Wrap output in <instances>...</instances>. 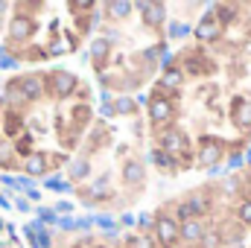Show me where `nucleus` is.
Returning <instances> with one entry per match:
<instances>
[{
  "instance_id": "nucleus-1",
  "label": "nucleus",
  "mask_w": 251,
  "mask_h": 248,
  "mask_svg": "<svg viewBox=\"0 0 251 248\" xmlns=\"http://www.w3.org/2000/svg\"><path fill=\"white\" fill-rule=\"evenodd\" d=\"M161 149H164L170 158H176V161H184V167L190 164L187 158H184V155H187V134H184V131H178V128H170V131H164V137H161Z\"/></svg>"
},
{
  "instance_id": "nucleus-2",
  "label": "nucleus",
  "mask_w": 251,
  "mask_h": 248,
  "mask_svg": "<svg viewBox=\"0 0 251 248\" xmlns=\"http://www.w3.org/2000/svg\"><path fill=\"white\" fill-rule=\"evenodd\" d=\"M155 237H158L161 248H173L181 240V225L173 216H158L155 219Z\"/></svg>"
},
{
  "instance_id": "nucleus-3",
  "label": "nucleus",
  "mask_w": 251,
  "mask_h": 248,
  "mask_svg": "<svg viewBox=\"0 0 251 248\" xmlns=\"http://www.w3.org/2000/svg\"><path fill=\"white\" fill-rule=\"evenodd\" d=\"M149 120L155 125H164L173 120V102L167 99V97H161V94H155L152 99H149Z\"/></svg>"
},
{
  "instance_id": "nucleus-4",
  "label": "nucleus",
  "mask_w": 251,
  "mask_h": 248,
  "mask_svg": "<svg viewBox=\"0 0 251 248\" xmlns=\"http://www.w3.org/2000/svg\"><path fill=\"white\" fill-rule=\"evenodd\" d=\"M35 35V21H29L26 15H15L9 24V38L12 41H26Z\"/></svg>"
},
{
  "instance_id": "nucleus-5",
  "label": "nucleus",
  "mask_w": 251,
  "mask_h": 248,
  "mask_svg": "<svg viewBox=\"0 0 251 248\" xmlns=\"http://www.w3.org/2000/svg\"><path fill=\"white\" fill-rule=\"evenodd\" d=\"M219 158H222V143H219L216 137H201V146H199V164H201V167H213Z\"/></svg>"
},
{
  "instance_id": "nucleus-6",
  "label": "nucleus",
  "mask_w": 251,
  "mask_h": 248,
  "mask_svg": "<svg viewBox=\"0 0 251 248\" xmlns=\"http://www.w3.org/2000/svg\"><path fill=\"white\" fill-rule=\"evenodd\" d=\"M73 88H76V76L73 73H64V70H56V73H50V91L64 99L67 94H73Z\"/></svg>"
},
{
  "instance_id": "nucleus-7",
  "label": "nucleus",
  "mask_w": 251,
  "mask_h": 248,
  "mask_svg": "<svg viewBox=\"0 0 251 248\" xmlns=\"http://www.w3.org/2000/svg\"><path fill=\"white\" fill-rule=\"evenodd\" d=\"M219 35H222V24H219V18L204 15V18L199 21V26H196V38H199V41H216Z\"/></svg>"
},
{
  "instance_id": "nucleus-8",
  "label": "nucleus",
  "mask_w": 251,
  "mask_h": 248,
  "mask_svg": "<svg viewBox=\"0 0 251 248\" xmlns=\"http://www.w3.org/2000/svg\"><path fill=\"white\" fill-rule=\"evenodd\" d=\"M18 82H21V94H24L26 102L41 99V94H44V88H47L41 76H24V79H18Z\"/></svg>"
},
{
  "instance_id": "nucleus-9",
  "label": "nucleus",
  "mask_w": 251,
  "mask_h": 248,
  "mask_svg": "<svg viewBox=\"0 0 251 248\" xmlns=\"http://www.w3.org/2000/svg\"><path fill=\"white\" fill-rule=\"evenodd\" d=\"M47 167H50V161H47V155H44V152H29V155H26V161H24V170H26V175H32V178L44 175V173H47Z\"/></svg>"
},
{
  "instance_id": "nucleus-10",
  "label": "nucleus",
  "mask_w": 251,
  "mask_h": 248,
  "mask_svg": "<svg viewBox=\"0 0 251 248\" xmlns=\"http://www.w3.org/2000/svg\"><path fill=\"white\" fill-rule=\"evenodd\" d=\"M231 120H234L237 128H251V102L249 99H237V102H234Z\"/></svg>"
},
{
  "instance_id": "nucleus-11",
  "label": "nucleus",
  "mask_w": 251,
  "mask_h": 248,
  "mask_svg": "<svg viewBox=\"0 0 251 248\" xmlns=\"http://www.w3.org/2000/svg\"><path fill=\"white\" fill-rule=\"evenodd\" d=\"M143 178H146V173H143V164L140 161H126L123 164V181L128 187H140L143 184Z\"/></svg>"
},
{
  "instance_id": "nucleus-12",
  "label": "nucleus",
  "mask_w": 251,
  "mask_h": 248,
  "mask_svg": "<svg viewBox=\"0 0 251 248\" xmlns=\"http://www.w3.org/2000/svg\"><path fill=\"white\" fill-rule=\"evenodd\" d=\"M181 240L184 243H201L204 240V222L201 219H190L181 225Z\"/></svg>"
},
{
  "instance_id": "nucleus-13",
  "label": "nucleus",
  "mask_w": 251,
  "mask_h": 248,
  "mask_svg": "<svg viewBox=\"0 0 251 248\" xmlns=\"http://www.w3.org/2000/svg\"><path fill=\"white\" fill-rule=\"evenodd\" d=\"M26 237L32 240V246H35V248H50V234L44 231V225H41V222L26 225Z\"/></svg>"
},
{
  "instance_id": "nucleus-14",
  "label": "nucleus",
  "mask_w": 251,
  "mask_h": 248,
  "mask_svg": "<svg viewBox=\"0 0 251 248\" xmlns=\"http://www.w3.org/2000/svg\"><path fill=\"white\" fill-rule=\"evenodd\" d=\"M184 204H187V210H190V216H193V219H199V216H204V213H207V207H210V201H207V198H204L201 193H196V196H190V198L184 201Z\"/></svg>"
},
{
  "instance_id": "nucleus-15",
  "label": "nucleus",
  "mask_w": 251,
  "mask_h": 248,
  "mask_svg": "<svg viewBox=\"0 0 251 248\" xmlns=\"http://www.w3.org/2000/svg\"><path fill=\"white\" fill-rule=\"evenodd\" d=\"M143 12H146V15H143V21H146L149 26H161V24H164V12H167V9H164V3H149Z\"/></svg>"
},
{
  "instance_id": "nucleus-16",
  "label": "nucleus",
  "mask_w": 251,
  "mask_h": 248,
  "mask_svg": "<svg viewBox=\"0 0 251 248\" xmlns=\"http://www.w3.org/2000/svg\"><path fill=\"white\" fill-rule=\"evenodd\" d=\"M108 50H111V38H94L91 41V59L94 62H105Z\"/></svg>"
},
{
  "instance_id": "nucleus-17",
  "label": "nucleus",
  "mask_w": 251,
  "mask_h": 248,
  "mask_svg": "<svg viewBox=\"0 0 251 248\" xmlns=\"http://www.w3.org/2000/svg\"><path fill=\"white\" fill-rule=\"evenodd\" d=\"M88 173H91V161H88V158H76V161L67 167V175H70V178H76V181L88 178Z\"/></svg>"
},
{
  "instance_id": "nucleus-18",
  "label": "nucleus",
  "mask_w": 251,
  "mask_h": 248,
  "mask_svg": "<svg viewBox=\"0 0 251 248\" xmlns=\"http://www.w3.org/2000/svg\"><path fill=\"white\" fill-rule=\"evenodd\" d=\"M152 161H155V167H158V170H164V173H173V170H176V158H170L164 149L152 152Z\"/></svg>"
},
{
  "instance_id": "nucleus-19",
  "label": "nucleus",
  "mask_w": 251,
  "mask_h": 248,
  "mask_svg": "<svg viewBox=\"0 0 251 248\" xmlns=\"http://www.w3.org/2000/svg\"><path fill=\"white\" fill-rule=\"evenodd\" d=\"M181 82H184V73H181V70H176V67L164 70V76H161V85H164V88H178Z\"/></svg>"
},
{
  "instance_id": "nucleus-20",
  "label": "nucleus",
  "mask_w": 251,
  "mask_h": 248,
  "mask_svg": "<svg viewBox=\"0 0 251 248\" xmlns=\"http://www.w3.org/2000/svg\"><path fill=\"white\" fill-rule=\"evenodd\" d=\"M3 128H6V134H18V131H21V117H18L15 108L6 111V123H3Z\"/></svg>"
},
{
  "instance_id": "nucleus-21",
  "label": "nucleus",
  "mask_w": 251,
  "mask_h": 248,
  "mask_svg": "<svg viewBox=\"0 0 251 248\" xmlns=\"http://www.w3.org/2000/svg\"><path fill=\"white\" fill-rule=\"evenodd\" d=\"M131 9H134V6H131V3H126V0H114V3H108V12H111L114 18H126Z\"/></svg>"
},
{
  "instance_id": "nucleus-22",
  "label": "nucleus",
  "mask_w": 251,
  "mask_h": 248,
  "mask_svg": "<svg viewBox=\"0 0 251 248\" xmlns=\"http://www.w3.org/2000/svg\"><path fill=\"white\" fill-rule=\"evenodd\" d=\"M12 155H15V149H12L9 143H0V167H3V170L15 167V158H12Z\"/></svg>"
},
{
  "instance_id": "nucleus-23",
  "label": "nucleus",
  "mask_w": 251,
  "mask_h": 248,
  "mask_svg": "<svg viewBox=\"0 0 251 248\" xmlns=\"http://www.w3.org/2000/svg\"><path fill=\"white\" fill-rule=\"evenodd\" d=\"M240 222H243V225H251V198H246V201L240 204Z\"/></svg>"
},
{
  "instance_id": "nucleus-24",
  "label": "nucleus",
  "mask_w": 251,
  "mask_h": 248,
  "mask_svg": "<svg viewBox=\"0 0 251 248\" xmlns=\"http://www.w3.org/2000/svg\"><path fill=\"white\" fill-rule=\"evenodd\" d=\"M38 222H47V225H53V222H59V213L56 210H38Z\"/></svg>"
},
{
  "instance_id": "nucleus-25",
  "label": "nucleus",
  "mask_w": 251,
  "mask_h": 248,
  "mask_svg": "<svg viewBox=\"0 0 251 248\" xmlns=\"http://www.w3.org/2000/svg\"><path fill=\"white\" fill-rule=\"evenodd\" d=\"M88 117H91V111H88V105H76V108H73V120H76L79 125L85 123Z\"/></svg>"
},
{
  "instance_id": "nucleus-26",
  "label": "nucleus",
  "mask_w": 251,
  "mask_h": 248,
  "mask_svg": "<svg viewBox=\"0 0 251 248\" xmlns=\"http://www.w3.org/2000/svg\"><path fill=\"white\" fill-rule=\"evenodd\" d=\"M201 243H204V248H216L222 240H219V234H216V231H204V240H201Z\"/></svg>"
},
{
  "instance_id": "nucleus-27",
  "label": "nucleus",
  "mask_w": 251,
  "mask_h": 248,
  "mask_svg": "<svg viewBox=\"0 0 251 248\" xmlns=\"http://www.w3.org/2000/svg\"><path fill=\"white\" fill-rule=\"evenodd\" d=\"M216 12H219V24H228L234 18V9L231 6H216Z\"/></svg>"
},
{
  "instance_id": "nucleus-28",
  "label": "nucleus",
  "mask_w": 251,
  "mask_h": 248,
  "mask_svg": "<svg viewBox=\"0 0 251 248\" xmlns=\"http://www.w3.org/2000/svg\"><path fill=\"white\" fill-rule=\"evenodd\" d=\"M117 111H120V114H131V111H134V102H131V99H120V102H117Z\"/></svg>"
},
{
  "instance_id": "nucleus-29",
  "label": "nucleus",
  "mask_w": 251,
  "mask_h": 248,
  "mask_svg": "<svg viewBox=\"0 0 251 248\" xmlns=\"http://www.w3.org/2000/svg\"><path fill=\"white\" fill-rule=\"evenodd\" d=\"M170 35H173V38H181V35H187V26H184V24H173V26H170Z\"/></svg>"
},
{
  "instance_id": "nucleus-30",
  "label": "nucleus",
  "mask_w": 251,
  "mask_h": 248,
  "mask_svg": "<svg viewBox=\"0 0 251 248\" xmlns=\"http://www.w3.org/2000/svg\"><path fill=\"white\" fill-rule=\"evenodd\" d=\"M59 225L64 231H73V228H79V219H59Z\"/></svg>"
},
{
  "instance_id": "nucleus-31",
  "label": "nucleus",
  "mask_w": 251,
  "mask_h": 248,
  "mask_svg": "<svg viewBox=\"0 0 251 248\" xmlns=\"http://www.w3.org/2000/svg\"><path fill=\"white\" fill-rule=\"evenodd\" d=\"M44 184L50 187V190H70V184H64V181H53V178H47Z\"/></svg>"
},
{
  "instance_id": "nucleus-32",
  "label": "nucleus",
  "mask_w": 251,
  "mask_h": 248,
  "mask_svg": "<svg viewBox=\"0 0 251 248\" xmlns=\"http://www.w3.org/2000/svg\"><path fill=\"white\" fill-rule=\"evenodd\" d=\"M70 9H73V12H91V3H82V0H76V3H70Z\"/></svg>"
},
{
  "instance_id": "nucleus-33",
  "label": "nucleus",
  "mask_w": 251,
  "mask_h": 248,
  "mask_svg": "<svg viewBox=\"0 0 251 248\" xmlns=\"http://www.w3.org/2000/svg\"><path fill=\"white\" fill-rule=\"evenodd\" d=\"M137 222H140V228H152V216H149V213H140Z\"/></svg>"
}]
</instances>
